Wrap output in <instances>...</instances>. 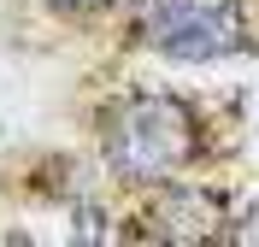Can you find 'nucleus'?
I'll return each mask as SVG.
<instances>
[{
	"instance_id": "39448f33",
	"label": "nucleus",
	"mask_w": 259,
	"mask_h": 247,
	"mask_svg": "<svg viewBox=\"0 0 259 247\" xmlns=\"http://www.w3.org/2000/svg\"><path fill=\"white\" fill-rule=\"evenodd\" d=\"M77 235H89V241H100V235H106V230H100V212H77Z\"/></svg>"
},
{
	"instance_id": "20e7f679",
	"label": "nucleus",
	"mask_w": 259,
	"mask_h": 247,
	"mask_svg": "<svg viewBox=\"0 0 259 247\" xmlns=\"http://www.w3.org/2000/svg\"><path fill=\"white\" fill-rule=\"evenodd\" d=\"M236 241H247V247H259V206H253V212L242 218V224H236Z\"/></svg>"
},
{
	"instance_id": "f257e3e1",
	"label": "nucleus",
	"mask_w": 259,
	"mask_h": 247,
	"mask_svg": "<svg viewBox=\"0 0 259 247\" xmlns=\"http://www.w3.org/2000/svg\"><path fill=\"white\" fill-rule=\"evenodd\" d=\"M194 112L171 94H136L106 118V165L124 182H159L194 159Z\"/></svg>"
},
{
	"instance_id": "423d86ee",
	"label": "nucleus",
	"mask_w": 259,
	"mask_h": 247,
	"mask_svg": "<svg viewBox=\"0 0 259 247\" xmlns=\"http://www.w3.org/2000/svg\"><path fill=\"white\" fill-rule=\"evenodd\" d=\"M82 6H89V0H82Z\"/></svg>"
},
{
	"instance_id": "7ed1b4c3",
	"label": "nucleus",
	"mask_w": 259,
	"mask_h": 247,
	"mask_svg": "<svg viewBox=\"0 0 259 247\" xmlns=\"http://www.w3.org/2000/svg\"><path fill=\"white\" fill-rule=\"evenodd\" d=\"M153 235L159 241H212V235H224V200L206 194V188H177V194H159L153 206Z\"/></svg>"
},
{
	"instance_id": "f03ea898",
	"label": "nucleus",
	"mask_w": 259,
	"mask_h": 247,
	"mask_svg": "<svg viewBox=\"0 0 259 247\" xmlns=\"http://www.w3.org/2000/svg\"><path fill=\"white\" fill-rule=\"evenodd\" d=\"M142 30L171 59H224L242 47V6L236 0H153Z\"/></svg>"
}]
</instances>
